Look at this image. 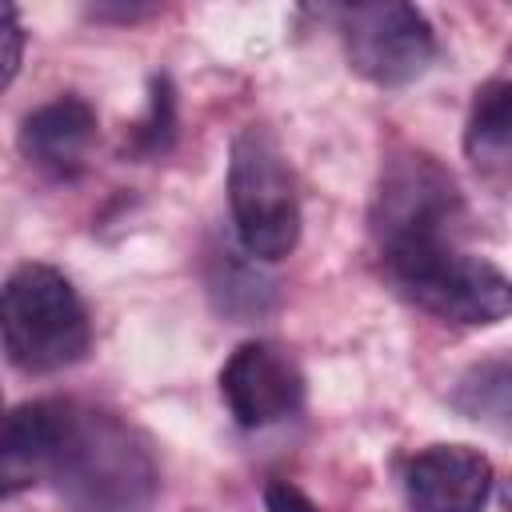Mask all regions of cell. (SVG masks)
<instances>
[{
    "mask_svg": "<svg viewBox=\"0 0 512 512\" xmlns=\"http://www.w3.org/2000/svg\"><path fill=\"white\" fill-rule=\"evenodd\" d=\"M172 124H176V116H172V84L168 80H152V100H148V116L136 124V152H164L168 148V140H172Z\"/></svg>",
    "mask_w": 512,
    "mask_h": 512,
    "instance_id": "12",
    "label": "cell"
},
{
    "mask_svg": "<svg viewBox=\"0 0 512 512\" xmlns=\"http://www.w3.org/2000/svg\"><path fill=\"white\" fill-rule=\"evenodd\" d=\"M0 340L16 368L60 372L92 344L84 300L52 264H20L0 284Z\"/></svg>",
    "mask_w": 512,
    "mask_h": 512,
    "instance_id": "2",
    "label": "cell"
},
{
    "mask_svg": "<svg viewBox=\"0 0 512 512\" xmlns=\"http://www.w3.org/2000/svg\"><path fill=\"white\" fill-rule=\"evenodd\" d=\"M20 56H24V28L12 4H0V92L16 80L20 72Z\"/></svg>",
    "mask_w": 512,
    "mask_h": 512,
    "instance_id": "13",
    "label": "cell"
},
{
    "mask_svg": "<svg viewBox=\"0 0 512 512\" xmlns=\"http://www.w3.org/2000/svg\"><path fill=\"white\" fill-rule=\"evenodd\" d=\"M384 272L400 296L452 324H500L512 308L508 276L492 260L460 252L456 240H420L388 248Z\"/></svg>",
    "mask_w": 512,
    "mask_h": 512,
    "instance_id": "3",
    "label": "cell"
},
{
    "mask_svg": "<svg viewBox=\"0 0 512 512\" xmlns=\"http://www.w3.org/2000/svg\"><path fill=\"white\" fill-rule=\"evenodd\" d=\"M340 32L352 68L380 88H404L436 60L432 24L412 4H352L340 12Z\"/></svg>",
    "mask_w": 512,
    "mask_h": 512,
    "instance_id": "5",
    "label": "cell"
},
{
    "mask_svg": "<svg viewBox=\"0 0 512 512\" xmlns=\"http://www.w3.org/2000/svg\"><path fill=\"white\" fill-rule=\"evenodd\" d=\"M60 436V404L36 400L0 416V500L48 476Z\"/></svg>",
    "mask_w": 512,
    "mask_h": 512,
    "instance_id": "10",
    "label": "cell"
},
{
    "mask_svg": "<svg viewBox=\"0 0 512 512\" xmlns=\"http://www.w3.org/2000/svg\"><path fill=\"white\" fill-rule=\"evenodd\" d=\"M264 504H268V512H320L292 480H272L264 488Z\"/></svg>",
    "mask_w": 512,
    "mask_h": 512,
    "instance_id": "14",
    "label": "cell"
},
{
    "mask_svg": "<svg viewBox=\"0 0 512 512\" xmlns=\"http://www.w3.org/2000/svg\"><path fill=\"white\" fill-rule=\"evenodd\" d=\"M220 396L240 428H268L304 404V376L288 352L264 340L240 344L220 368Z\"/></svg>",
    "mask_w": 512,
    "mask_h": 512,
    "instance_id": "7",
    "label": "cell"
},
{
    "mask_svg": "<svg viewBox=\"0 0 512 512\" xmlns=\"http://www.w3.org/2000/svg\"><path fill=\"white\" fill-rule=\"evenodd\" d=\"M512 148V88L508 80H488L468 112L464 152L480 172H500Z\"/></svg>",
    "mask_w": 512,
    "mask_h": 512,
    "instance_id": "11",
    "label": "cell"
},
{
    "mask_svg": "<svg viewBox=\"0 0 512 512\" xmlns=\"http://www.w3.org/2000/svg\"><path fill=\"white\" fill-rule=\"evenodd\" d=\"M460 216L464 204L456 184L432 156H400L388 164L372 208L380 252L420 240H452V224Z\"/></svg>",
    "mask_w": 512,
    "mask_h": 512,
    "instance_id": "6",
    "label": "cell"
},
{
    "mask_svg": "<svg viewBox=\"0 0 512 512\" xmlns=\"http://www.w3.org/2000/svg\"><path fill=\"white\" fill-rule=\"evenodd\" d=\"M96 108L80 96H56L24 116L20 152L32 168L48 176H76L96 144Z\"/></svg>",
    "mask_w": 512,
    "mask_h": 512,
    "instance_id": "9",
    "label": "cell"
},
{
    "mask_svg": "<svg viewBox=\"0 0 512 512\" xmlns=\"http://www.w3.org/2000/svg\"><path fill=\"white\" fill-rule=\"evenodd\" d=\"M228 208L240 248L256 260H284L300 240V200L280 144L264 128H244L228 156Z\"/></svg>",
    "mask_w": 512,
    "mask_h": 512,
    "instance_id": "4",
    "label": "cell"
},
{
    "mask_svg": "<svg viewBox=\"0 0 512 512\" xmlns=\"http://www.w3.org/2000/svg\"><path fill=\"white\" fill-rule=\"evenodd\" d=\"M492 464L468 444H432L404 464V496L412 512H484Z\"/></svg>",
    "mask_w": 512,
    "mask_h": 512,
    "instance_id": "8",
    "label": "cell"
},
{
    "mask_svg": "<svg viewBox=\"0 0 512 512\" xmlns=\"http://www.w3.org/2000/svg\"><path fill=\"white\" fill-rule=\"evenodd\" d=\"M48 480L72 512H148L160 488L148 440L120 416L88 404H60Z\"/></svg>",
    "mask_w": 512,
    "mask_h": 512,
    "instance_id": "1",
    "label": "cell"
}]
</instances>
